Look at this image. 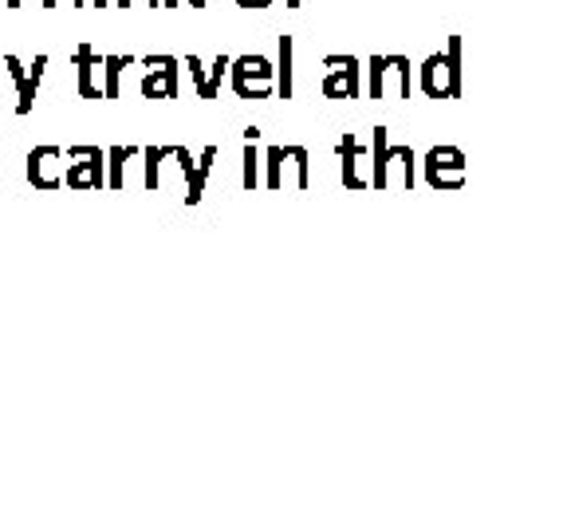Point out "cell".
I'll return each mask as SVG.
<instances>
[{
  "label": "cell",
  "mask_w": 567,
  "mask_h": 532,
  "mask_svg": "<svg viewBox=\"0 0 567 532\" xmlns=\"http://www.w3.org/2000/svg\"><path fill=\"white\" fill-rule=\"evenodd\" d=\"M24 174H28V182H32V190L63 186V177H68V170H63V151L60 146H32V151H28Z\"/></svg>",
  "instance_id": "obj_1"
},
{
  "label": "cell",
  "mask_w": 567,
  "mask_h": 532,
  "mask_svg": "<svg viewBox=\"0 0 567 532\" xmlns=\"http://www.w3.org/2000/svg\"><path fill=\"white\" fill-rule=\"evenodd\" d=\"M68 158H71V166L63 182H68L71 190H87L103 182V154H99L95 146H71Z\"/></svg>",
  "instance_id": "obj_2"
},
{
  "label": "cell",
  "mask_w": 567,
  "mask_h": 532,
  "mask_svg": "<svg viewBox=\"0 0 567 532\" xmlns=\"http://www.w3.org/2000/svg\"><path fill=\"white\" fill-rule=\"evenodd\" d=\"M44 68H48V55H35L32 71H24V80L17 83V115H32V103H35V91H40V80H44Z\"/></svg>",
  "instance_id": "obj_3"
},
{
  "label": "cell",
  "mask_w": 567,
  "mask_h": 532,
  "mask_svg": "<svg viewBox=\"0 0 567 532\" xmlns=\"http://www.w3.org/2000/svg\"><path fill=\"white\" fill-rule=\"evenodd\" d=\"M265 75H268L265 60H245V63H240V71H237L240 95H248V91H265Z\"/></svg>",
  "instance_id": "obj_4"
},
{
  "label": "cell",
  "mask_w": 567,
  "mask_h": 532,
  "mask_svg": "<svg viewBox=\"0 0 567 532\" xmlns=\"http://www.w3.org/2000/svg\"><path fill=\"white\" fill-rule=\"evenodd\" d=\"M75 63H80V91L83 95H99V88H95V68L103 60H99L95 52H91V48H80V52H75Z\"/></svg>",
  "instance_id": "obj_5"
},
{
  "label": "cell",
  "mask_w": 567,
  "mask_h": 532,
  "mask_svg": "<svg viewBox=\"0 0 567 532\" xmlns=\"http://www.w3.org/2000/svg\"><path fill=\"white\" fill-rule=\"evenodd\" d=\"M174 88V71H169V63H166V71H162V75H151V80H146V91H169Z\"/></svg>",
  "instance_id": "obj_6"
},
{
  "label": "cell",
  "mask_w": 567,
  "mask_h": 532,
  "mask_svg": "<svg viewBox=\"0 0 567 532\" xmlns=\"http://www.w3.org/2000/svg\"><path fill=\"white\" fill-rule=\"evenodd\" d=\"M4 68H9V80L12 83H20V80H24V63H20V55H4Z\"/></svg>",
  "instance_id": "obj_7"
},
{
  "label": "cell",
  "mask_w": 567,
  "mask_h": 532,
  "mask_svg": "<svg viewBox=\"0 0 567 532\" xmlns=\"http://www.w3.org/2000/svg\"><path fill=\"white\" fill-rule=\"evenodd\" d=\"M118 68H123V60H106V95H115V80H118Z\"/></svg>",
  "instance_id": "obj_8"
},
{
  "label": "cell",
  "mask_w": 567,
  "mask_h": 532,
  "mask_svg": "<svg viewBox=\"0 0 567 532\" xmlns=\"http://www.w3.org/2000/svg\"><path fill=\"white\" fill-rule=\"evenodd\" d=\"M111 158H115V162H111V166H115V177H111V182L118 186V182H123V158H126V154H123V151H115Z\"/></svg>",
  "instance_id": "obj_9"
},
{
  "label": "cell",
  "mask_w": 567,
  "mask_h": 532,
  "mask_svg": "<svg viewBox=\"0 0 567 532\" xmlns=\"http://www.w3.org/2000/svg\"><path fill=\"white\" fill-rule=\"evenodd\" d=\"M245 9H260V4H268V0H240Z\"/></svg>",
  "instance_id": "obj_10"
},
{
  "label": "cell",
  "mask_w": 567,
  "mask_h": 532,
  "mask_svg": "<svg viewBox=\"0 0 567 532\" xmlns=\"http://www.w3.org/2000/svg\"><path fill=\"white\" fill-rule=\"evenodd\" d=\"M4 75H9V68H4V60H0V83H4Z\"/></svg>",
  "instance_id": "obj_11"
},
{
  "label": "cell",
  "mask_w": 567,
  "mask_h": 532,
  "mask_svg": "<svg viewBox=\"0 0 567 532\" xmlns=\"http://www.w3.org/2000/svg\"><path fill=\"white\" fill-rule=\"evenodd\" d=\"M55 4H60V0H44V9H55Z\"/></svg>",
  "instance_id": "obj_12"
},
{
  "label": "cell",
  "mask_w": 567,
  "mask_h": 532,
  "mask_svg": "<svg viewBox=\"0 0 567 532\" xmlns=\"http://www.w3.org/2000/svg\"><path fill=\"white\" fill-rule=\"evenodd\" d=\"M4 4H9V9H20V0H4Z\"/></svg>",
  "instance_id": "obj_13"
},
{
  "label": "cell",
  "mask_w": 567,
  "mask_h": 532,
  "mask_svg": "<svg viewBox=\"0 0 567 532\" xmlns=\"http://www.w3.org/2000/svg\"><path fill=\"white\" fill-rule=\"evenodd\" d=\"M75 4H83V0H75Z\"/></svg>",
  "instance_id": "obj_14"
},
{
  "label": "cell",
  "mask_w": 567,
  "mask_h": 532,
  "mask_svg": "<svg viewBox=\"0 0 567 532\" xmlns=\"http://www.w3.org/2000/svg\"><path fill=\"white\" fill-rule=\"evenodd\" d=\"M95 4H99V0H95Z\"/></svg>",
  "instance_id": "obj_15"
}]
</instances>
